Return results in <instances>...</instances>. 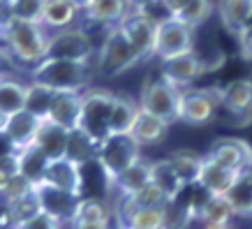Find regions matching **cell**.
<instances>
[{"label": "cell", "mask_w": 252, "mask_h": 229, "mask_svg": "<svg viewBox=\"0 0 252 229\" xmlns=\"http://www.w3.org/2000/svg\"><path fill=\"white\" fill-rule=\"evenodd\" d=\"M31 79L56 93H81L91 81V67L84 61L44 58L32 67Z\"/></svg>", "instance_id": "obj_1"}, {"label": "cell", "mask_w": 252, "mask_h": 229, "mask_svg": "<svg viewBox=\"0 0 252 229\" xmlns=\"http://www.w3.org/2000/svg\"><path fill=\"white\" fill-rule=\"evenodd\" d=\"M5 46H7L12 56L21 63H31L32 67L46 58L49 51V35H46L42 23L31 21H19L14 23L5 33Z\"/></svg>", "instance_id": "obj_2"}, {"label": "cell", "mask_w": 252, "mask_h": 229, "mask_svg": "<svg viewBox=\"0 0 252 229\" xmlns=\"http://www.w3.org/2000/svg\"><path fill=\"white\" fill-rule=\"evenodd\" d=\"M114 98L116 93L107 91V88H88L81 93L79 130H84L97 144H102L109 137V118H111Z\"/></svg>", "instance_id": "obj_3"}, {"label": "cell", "mask_w": 252, "mask_h": 229, "mask_svg": "<svg viewBox=\"0 0 252 229\" xmlns=\"http://www.w3.org/2000/svg\"><path fill=\"white\" fill-rule=\"evenodd\" d=\"M139 158L141 146L132 139V134H109L97 148V162L111 183Z\"/></svg>", "instance_id": "obj_4"}, {"label": "cell", "mask_w": 252, "mask_h": 229, "mask_svg": "<svg viewBox=\"0 0 252 229\" xmlns=\"http://www.w3.org/2000/svg\"><path fill=\"white\" fill-rule=\"evenodd\" d=\"M194 51V28L178 21L176 16H164L155 31V56L162 61L185 56Z\"/></svg>", "instance_id": "obj_5"}, {"label": "cell", "mask_w": 252, "mask_h": 229, "mask_svg": "<svg viewBox=\"0 0 252 229\" xmlns=\"http://www.w3.org/2000/svg\"><path fill=\"white\" fill-rule=\"evenodd\" d=\"M178 95H181V88L169 84L160 74L158 79H151V81L144 84L139 107L148 111V114L162 118L164 123H174L178 121Z\"/></svg>", "instance_id": "obj_6"}, {"label": "cell", "mask_w": 252, "mask_h": 229, "mask_svg": "<svg viewBox=\"0 0 252 229\" xmlns=\"http://www.w3.org/2000/svg\"><path fill=\"white\" fill-rule=\"evenodd\" d=\"M139 61L141 58L132 49V44L123 35L121 28L118 26H109L107 37H104L102 49H99V67H102V72L104 74H121L125 69L134 67Z\"/></svg>", "instance_id": "obj_7"}, {"label": "cell", "mask_w": 252, "mask_h": 229, "mask_svg": "<svg viewBox=\"0 0 252 229\" xmlns=\"http://www.w3.org/2000/svg\"><path fill=\"white\" fill-rule=\"evenodd\" d=\"M220 104V91L213 88H183L178 95V121L204 125L213 121Z\"/></svg>", "instance_id": "obj_8"}, {"label": "cell", "mask_w": 252, "mask_h": 229, "mask_svg": "<svg viewBox=\"0 0 252 229\" xmlns=\"http://www.w3.org/2000/svg\"><path fill=\"white\" fill-rule=\"evenodd\" d=\"M93 56V42L84 28H63L49 35V51L46 58H65V61L88 63Z\"/></svg>", "instance_id": "obj_9"}, {"label": "cell", "mask_w": 252, "mask_h": 229, "mask_svg": "<svg viewBox=\"0 0 252 229\" xmlns=\"http://www.w3.org/2000/svg\"><path fill=\"white\" fill-rule=\"evenodd\" d=\"M118 28H121L123 35L127 37V42L132 44V49L137 51V56L141 61L155 54V31H158V21L151 19L146 12L132 9L130 14L118 23Z\"/></svg>", "instance_id": "obj_10"}, {"label": "cell", "mask_w": 252, "mask_h": 229, "mask_svg": "<svg viewBox=\"0 0 252 229\" xmlns=\"http://www.w3.org/2000/svg\"><path fill=\"white\" fill-rule=\"evenodd\" d=\"M206 158L236 171V174H243L252 169V146L243 139H220L211 146Z\"/></svg>", "instance_id": "obj_11"}, {"label": "cell", "mask_w": 252, "mask_h": 229, "mask_svg": "<svg viewBox=\"0 0 252 229\" xmlns=\"http://www.w3.org/2000/svg\"><path fill=\"white\" fill-rule=\"evenodd\" d=\"M35 195H37L39 211L54 215V218H58L61 222L72 220L74 208H77V201H79L77 197H72L69 192L61 190V188H56V185H51V183H44V181L35 185Z\"/></svg>", "instance_id": "obj_12"}, {"label": "cell", "mask_w": 252, "mask_h": 229, "mask_svg": "<svg viewBox=\"0 0 252 229\" xmlns=\"http://www.w3.org/2000/svg\"><path fill=\"white\" fill-rule=\"evenodd\" d=\"M44 183H51L61 190L69 192L72 197L81 199V192H84V176H81V164L72 162L69 158H58V160H51L49 167H46L44 174Z\"/></svg>", "instance_id": "obj_13"}, {"label": "cell", "mask_w": 252, "mask_h": 229, "mask_svg": "<svg viewBox=\"0 0 252 229\" xmlns=\"http://www.w3.org/2000/svg\"><path fill=\"white\" fill-rule=\"evenodd\" d=\"M204 74V65L199 61L194 51L185 56H176L169 61H162V76L167 79L169 84H174L176 88H188V86Z\"/></svg>", "instance_id": "obj_14"}, {"label": "cell", "mask_w": 252, "mask_h": 229, "mask_svg": "<svg viewBox=\"0 0 252 229\" xmlns=\"http://www.w3.org/2000/svg\"><path fill=\"white\" fill-rule=\"evenodd\" d=\"M39 118H35L32 114H28L26 109L19 111L14 116H7L5 118V125H2V134L7 137V141L14 146V151H21L26 146H31L37 137L39 130Z\"/></svg>", "instance_id": "obj_15"}, {"label": "cell", "mask_w": 252, "mask_h": 229, "mask_svg": "<svg viewBox=\"0 0 252 229\" xmlns=\"http://www.w3.org/2000/svg\"><path fill=\"white\" fill-rule=\"evenodd\" d=\"M238 176L241 174L222 167V164H218L215 160L204 155V164H201V174H199V185L211 192L213 197H224L231 190V185L236 183Z\"/></svg>", "instance_id": "obj_16"}, {"label": "cell", "mask_w": 252, "mask_h": 229, "mask_svg": "<svg viewBox=\"0 0 252 229\" xmlns=\"http://www.w3.org/2000/svg\"><path fill=\"white\" fill-rule=\"evenodd\" d=\"M220 104L227 107L231 116L238 118H250L252 116V81L241 79V81H231L220 91Z\"/></svg>", "instance_id": "obj_17"}, {"label": "cell", "mask_w": 252, "mask_h": 229, "mask_svg": "<svg viewBox=\"0 0 252 229\" xmlns=\"http://www.w3.org/2000/svg\"><path fill=\"white\" fill-rule=\"evenodd\" d=\"M67 137H69V130L61 128L58 123L42 121V123H39L37 137H35V141H32V144L39 146L49 160H58V158H65Z\"/></svg>", "instance_id": "obj_18"}, {"label": "cell", "mask_w": 252, "mask_h": 229, "mask_svg": "<svg viewBox=\"0 0 252 229\" xmlns=\"http://www.w3.org/2000/svg\"><path fill=\"white\" fill-rule=\"evenodd\" d=\"M139 102H134L130 95H116L109 118V134H130L139 118Z\"/></svg>", "instance_id": "obj_19"}, {"label": "cell", "mask_w": 252, "mask_h": 229, "mask_svg": "<svg viewBox=\"0 0 252 229\" xmlns=\"http://www.w3.org/2000/svg\"><path fill=\"white\" fill-rule=\"evenodd\" d=\"M88 21L104 23V26H118L125 16L132 12L127 0H91L84 7Z\"/></svg>", "instance_id": "obj_20"}, {"label": "cell", "mask_w": 252, "mask_h": 229, "mask_svg": "<svg viewBox=\"0 0 252 229\" xmlns=\"http://www.w3.org/2000/svg\"><path fill=\"white\" fill-rule=\"evenodd\" d=\"M79 114H81V93H58L46 121L58 123L65 130H74L79 128Z\"/></svg>", "instance_id": "obj_21"}, {"label": "cell", "mask_w": 252, "mask_h": 229, "mask_svg": "<svg viewBox=\"0 0 252 229\" xmlns=\"http://www.w3.org/2000/svg\"><path fill=\"white\" fill-rule=\"evenodd\" d=\"M16 158H19V174L26 178V181H31L32 185H37L44 181V174H46V167H49V158L44 155V151L39 148V146L31 144L21 148V151H16Z\"/></svg>", "instance_id": "obj_22"}, {"label": "cell", "mask_w": 252, "mask_h": 229, "mask_svg": "<svg viewBox=\"0 0 252 229\" xmlns=\"http://www.w3.org/2000/svg\"><path fill=\"white\" fill-rule=\"evenodd\" d=\"M218 14L229 33H241L252 21V0H218Z\"/></svg>", "instance_id": "obj_23"}, {"label": "cell", "mask_w": 252, "mask_h": 229, "mask_svg": "<svg viewBox=\"0 0 252 229\" xmlns=\"http://www.w3.org/2000/svg\"><path fill=\"white\" fill-rule=\"evenodd\" d=\"M26 86L12 74H5L0 79V114L14 116L26 109Z\"/></svg>", "instance_id": "obj_24"}, {"label": "cell", "mask_w": 252, "mask_h": 229, "mask_svg": "<svg viewBox=\"0 0 252 229\" xmlns=\"http://www.w3.org/2000/svg\"><path fill=\"white\" fill-rule=\"evenodd\" d=\"M114 183L118 185V190H121L123 197H132V195H137L139 190H144L146 185L151 183V162H146L144 158L134 160L130 167L116 178Z\"/></svg>", "instance_id": "obj_25"}, {"label": "cell", "mask_w": 252, "mask_h": 229, "mask_svg": "<svg viewBox=\"0 0 252 229\" xmlns=\"http://www.w3.org/2000/svg\"><path fill=\"white\" fill-rule=\"evenodd\" d=\"M79 7L69 0H46L44 14H42V26L51 28V31H63L69 28L77 21Z\"/></svg>", "instance_id": "obj_26"}, {"label": "cell", "mask_w": 252, "mask_h": 229, "mask_svg": "<svg viewBox=\"0 0 252 229\" xmlns=\"http://www.w3.org/2000/svg\"><path fill=\"white\" fill-rule=\"evenodd\" d=\"M167 128H169V123H164L162 118H158V116L148 114V111L141 109L130 134H132V139H134L139 146H151V144H158V141L164 137Z\"/></svg>", "instance_id": "obj_27"}, {"label": "cell", "mask_w": 252, "mask_h": 229, "mask_svg": "<svg viewBox=\"0 0 252 229\" xmlns=\"http://www.w3.org/2000/svg\"><path fill=\"white\" fill-rule=\"evenodd\" d=\"M151 183H153L167 199L181 197V192H183V188H185V185L181 183L178 174L174 171V167L169 164V160L151 162Z\"/></svg>", "instance_id": "obj_28"}, {"label": "cell", "mask_w": 252, "mask_h": 229, "mask_svg": "<svg viewBox=\"0 0 252 229\" xmlns=\"http://www.w3.org/2000/svg\"><path fill=\"white\" fill-rule=\"evenodd\" d=\"M58 93L51 91L49 86H42L37 81H31L26 86V111L32 114L39 121H46L54 107V99Z\"/></svg>", "instance_id": "obj_29"}, {"label": "cell", "mask_w": 252, "mask_h": 229, "mask_svg": "<svg viewBox=\"0 0 252 229\" xmlns=\"http://www.w3.org/2000/svg\"><path fill=\"white\" fill-rule=\"evenodd\" d=\"M169 164L174 167V171L178 174L181 183L188 185L199 183V174H201V164H204V155H197L192 151H176L167 158Z\"/></svg>", "instance_id": "obj_30"}, {"label": "cell", "mask_w": 252, "mask_h": 229, "mask_svg": "<svg viewBox=\"0 0 252 229\" xmlns=\"http://www.w3.org/2000/svg\"><path fill=\"white\" fill-rule=\"evenodd\" d=\"M97 148H99V144L95 139H91L84 130L74 128V130H69L65 158H69V160L77 162V164H86V162H91V160H97Z\"/></svg>", "instance_id": "obj_31"}, {"label": "cell", "mask_w": 252, "mask_h": 229, "mask_svg": "<svg viewBox=\"0 0 252 229\" xmlns=\"http://www.w3.org/2000/svg\"><path fill=\"white\" fill-rule=\"evenodd\" d=\"M224 199L231 206L234 215H252V169L238 176Z\"/></svg>", "instance_id": "obj_32"}, {"label": "cell", "mask_w": 252, "mask_h": 229, "mask_svg": "<svg viewBox=\"0 0 252 229\" xmlns=\"http://www.w3.org/2000/svg\"><path fill=\"white\" fill-rule=\"evenodd\" d=\"M231 218H234V211H231L224 197H211L206 201V206L201 208V213L197 215V220H201L204 229L227 227Z\"/></svg>", "instance_id": "obj_33"}, {"label": "cell", "mask_w": 252, "mask_h": 229, "mask_svg": "<svg viewBox=\"0 0 252 229\" xmlns=\"http://www.w3.org/2000/svg\"><path fill=\"white\" fill-rule=\"evenodd\" d=\"M77 222H111V211L99 199H79L69 225Z\"/></svg>", "instance_id": "obj_34"}, {"label": "cell", "mask_w": 252, "mask_h": 229, "mask_svg": "<svg viewBox=\"0 0 252 229\" xmlns=\"http://www.w3.org/2000/svg\"><path fill=\"white\" fill-rule=\"evenodd\" d=\"M123 222L130 229H162L164 227V206L137 208Z\"/></svg>", "instance_id": "obj_35"}, {"label": "cell", "mask_w": 252, "mask_h": 229, "mask_svg": "<svg viewBox=\"0 0 252 229\" xmlns=\"http://www.w3.org/2000/svg\"><path fill=\"white\" fill-rule=\"evenodd\" d=\"M192 220V213L188 208V201L181 197L169 199L164 204V227L162 229H185Z\"/></svg>", "instance_id": "obj_36"}, {"label": "cell", "mask_w": 252, "mask_h": 229, "mask_svg": "<svg viewBox=\"0 0 252 229\" xmlns=\"http://www.w3.org/2000/svg\"><path fill=\"white\" fill-rule=\"evenodd\" d=\"M9 211V215H12V222H14V227L19 225V222L28 220V218H32V215L39 211V204H37V195H35V188H32V192H28V195H23V197H16V199H9L7 206H5Z\"/></svg>", "instance_id": "obj_37"}, {"label": "cell", "mask_w": 252, "mask_h": 229, "mask_svg": "<svg viewBox=\"0 0 252 229\" xmlns=\"http://www.w3.org/2000/svg\"><path fill=\"white\" fill-rule=\"evenodd\" d=\"M213 7H215L213 0H190V2L176 14V19L188 23L190 28H194V26L206 21L208 16H211V12H213Z\"/></svg>", "instance_id": "obj_38"}, {"label": "cell", "mask_w": 252, "mask_h": 229, "mask_svg": "<svg viewBox=\"0 0 252 229\" xmlns=\"http://www.w3.org/2000/svg\"><path fill=\"white\" fill-rule=\"evenodd\" d=\"M46 0H14V19L19 21L42 23Z\"/></svg>", "instance_id": "obj_39"}, {"label": "cell", "mask_w": 252, "mask_h": 229, "mask_svg": "<svg viewBox=\"0 0 252 229\" xmlns=\"http://www.w3.org/2000/svg\"><path fill=\"white\" fill-rule=\"evenodd\" d=\"M14 229H63V222L58 218H54V215L44 213V211H37L32 218L19 222Z\"/></svg>", "instance_id": "obj_40"}, {"label": "cell", "mask_w": 252, "mask_h": 229, "mask_svg": "<svg viewBox=\"0 0 252 229\" xmlns=\"http://www.w3.org/2000/svg\"><path fill=\"white\" fill-rule=\"evenodd\" d=\"M16 174H19V158H16V153H9L0 160V195L7 190V185L12 183Z\"/></svg>", "instance_id": "obj_41"}, {"label": "cell", "mask_w": 252, "mask_h": 229, "mask_svg": "<svg viewBox=\"0 0 252 229\" xmlns=\"http://www.w3.org/2000/svg\"><path fill=\"white\" fill-rule=\"evenodd\" d=\"M32 188H35V185H32L31 181H26V178H23L21 174H16L14 178H12V183L7 185V190L2 192V197H5V201H9V199L23 197V195L32 192Z\"/></svg>", "instance_id": "obj_42"}, {"label": "cell", "mask_w": 252, "mask_h": 229, "mask_svg": "<svg viewBox=\"0 0 252 229\" xmlns=\"http://www.w3.org/2000/svg\"><path fill=\"white\" fill-rule=\"evenodd\" d=\"M12 23H14V0H0V35L2 39Z\"/></svg>", "instance_id": "obj_43"}, {"label": "cell", "mask_w": 252, "mask_h": 229, "mask_svg": "<svg viewBox=\"0 0 252 229\" xmlns=\"http://www.w3.org/2000/svg\"><path fill=\"white\" fill-rule=\"evenodd\" d=\"M238 49L243 61H252V21L238 33Z\"/></svg>", "instance_id": "obj_44"}, {"label": "cell", "mask_w": 252, "mask_h": 229, "mask_svg": "<svg viewBox=\"0 0 252 229\" xmlns=\"http://www.w3.org/2000/svg\"><path fill=\"white\" fill-rule=\"evenodd\" d=\"M188 2H190V0H162V5H164V9L169 12V16H176Z\"/></svg>", "instance_id": "obj_45"}, {"label": "cell", "mask_w": 252, "mask_h": 229, "mask_svg": "<svg viewBox=\"0 0 252 229\" xmlns=\"http://www.w3.org/2000/svg\"><path fill=\"white\" fill-rule=\"evenodd\" d=\"M72 229H114L111 222H77L72 225Z\"/></svg>", "instance_id": "obj_46"}, {"label": "cell", "mask_w": 252, "mask_h": 229, "mask_svg": "<svg viewBox=\"0 0 252 229\" xmlns=\"http://www.w3.org/2000/svg\"><path fill=\"white\" fill-rule=\"evenodd\" d=\"M127 2H130L132 9H141V12H144V9H148V7H153V5H158L160 0H127Z\"/></svg>", "instance_id": "obj_47"}, {"label": "cell", "mask_w": 252, "mask_h": 229, "mask_svg": "<svg viewBox=\"0 0 252 229\" xmlns=\"http://www.w3.org/2000/svg\"><path fill=\"white\" fill-rule=\"evenodd\" d=\"M9 153H16V151H14V146L9 144L7 137H5V134L0 132V160H2L5 155H9Z\"/></svg>", "instance_id": "obj_48"}, {"label": "cell", "mask_w": 252, "mask_h": 229, "mask_svg": "<svg viewBox=\"0 0 252 229\" xmlns=\"http://www.w3.org/2000/svg\"><path fill=\"white\" fill-rule=\"evenodd\" d=\"M69 2H74V5H77L79 9H84L86 5H88V2H91V0H69Z\"/></svg>", "instance_id": "obj_49"}, {"label": "cell", "mask_w": 252, "mask_h": 229, "mask_svg": "<svg viewBox=\"0 0 252 229\" xmlns=\"http://www.w3.org/2000/svg\"><path fill=\"white\" fill-rule=\"evenodd\" d=\"M2 125H5V116L0 114V132H2Z\"/></svg>", "instance_id": "obj_50"}, {"label": "cell", "mask_w": 252, "mask_h": 229, "mask_svg": "<svg viewBox=\"0 0 252 229\" xmlns=\"http://www.w3.org/2000/svg\"><path fill=\"white\" fill-rule=\"evenodd\" d=\"M0 46H5V39H2V35H0Z\"/></svg>", "instance_id": "obj_51"}, {"label": "cell", "mask_w": 252, "mask_h": 229, "mask_svg": "<svg viewBox=\"0 0 252 229\" xmlns=\"http://www.w3.org/2000/svg\"><path fill=\"white\" fill-rule=\"evenodd\" d=\"M213 229H231V227H229V225H227V227H213Z\"/></svg>", "instance_id": "obj_52"}, {"label": "cell", "mask_w": 252, "mask_h": 229, "mask_svg": "<svg viewBox=\"0 0 252 229\" xmlns=\"http://www.w3.org/2000/svg\"><path fill=\"white\" fill-rule=\"evenodd\" d=\"M7 74H9V72H7ZM2 76H5V74H0V79H2Z\"/></svg>", "instance_id": "obj_53"}, {"label": "cell", "mask_w": 252, "mask_h": 229, "mask_svg": "<svg viewBox=\"0 0 252 229\" xmlns=\"http://www.w3.org/2000/svg\"><path fill=\"white\" fill-rule=\"evenodd\" d=\"M121 229H130V227H121Z\"/></svg>", "instance_id": "obj_54"}]
</instances>
